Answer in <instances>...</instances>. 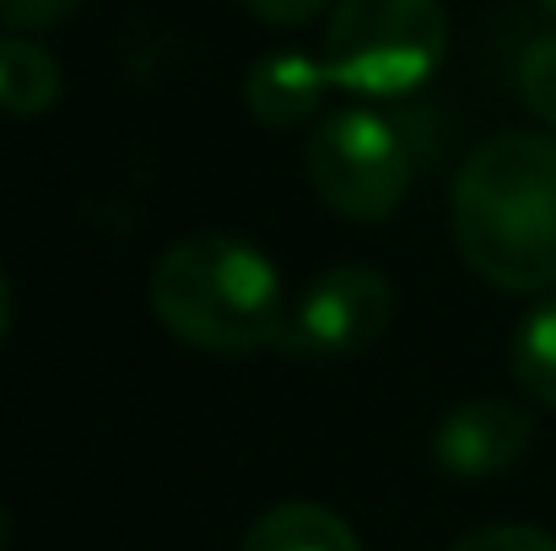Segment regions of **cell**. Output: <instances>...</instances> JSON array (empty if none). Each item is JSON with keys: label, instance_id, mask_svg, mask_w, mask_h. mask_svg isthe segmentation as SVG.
Masks as SVG:
<instances>
[{"label": "cell", "instance_id": "cell-16", "mask_svg": "<svg viewBox=\"0 0 556 551\" xmlns=\"http://www.w3.org/2000/svg\"><path fill=\"white\" fill-rule=\"evenodd\" d=\"M5 541H11V519H5V509H0V551H5Z\"/></svg>", "mask_w": 556, "mask_h": 551}, {"label": "cell", "instance_id": "cell-12", "mask_svg": "<svg viewBox=\"0 0 556 551\" xmlns=\"http://www.w3.org/2000/svg\"><path fill=\"white\" fill-rule=\"evenodd\" d=\"M454 551H556V536L535 525H486V530H470Z\"/></svg>", "mask_w": 556, "mask_h": 551}, {"label": "cell", "instance_id": "cell-15", "mask_svg": "<svg viewBox=\"0 0 556 551\" xmlns=\"http://www.w3.org/2000/svg\"><path fill=\"white\" fill-rule=\"evenodd\" d=\"M11 309H16V303H11V276L0 271V341H5V330H11Z\"/></svg>", "mask_w": 556, "mask_h": 551}, {"label": "cell", "instance_id": "cell-4", "mask_svg": "<svg viewBox=\"0 0 556 551\" xmlns=\"http://www.w3.org/2000/svg\"><path fill=\"white\" fill-rule=\"evenodd\" d=\"M308 184L346 222H383L410 189V147L372 109H336L308 136Z\"/></svg>", "mask_w": 556, "mask_h": 551}, {"label": "cell", "instance_id": "cell-3", "mask_svg": "<svg viewBox=\"0 0 556 551\" xmlns=\"http://www.w3.org/2000/svg\"><path fill=\"white\" fill-rule=\"evenodd\" d=\"M448 54L443 0H336L325 27L330 82L357 98H405Z\"/></svg>", "mask_w": 556, "mask_h": 551}, {"label": "cell", "instance_id": "cell-17", "mask_svg": "<svg viewBox=\"0 0 556 551\" xmlns=\"http://www.w3.org/2000/svg\"><path fill=\"white\" fill-rule=\"evenodd\" d=\"M541 5H546V11H552V16H556V0H541Z\"/></svg>", "mask_w": 556, "mask_h": 551}, {"label": "cell", "instance_id": "cell-14", "mask_svg": "<svg viewBox=\"0 0 556 551\" xmlns=\"http://www.w3.org/2000/svg\"><path fill=\"white\" fill-rule=\"evenodd\" d=\"M325 5H330V0H243V11L260 16V22H270V27H303V22H314Z\"/></svg>", "mask_w": 556, "mask_h": 551}, {"label": "cell", "instance_id": "cell-1", "mask_svg": "<svg viewBox=\"0 0 556 551\" xmlns=\"http://www.w3.org/2000/svg\"><path fill=\"white\" fill-rule=\"evenodd\" d=\"M459 260L503 292H556V136L481 141L448 195Z\"/></svg>", "mask_w": 556, "mask_h": 551}, {"label": "cell", "instance_id": "cell-5", "mask_svg": "<svg viewBox=\"0 0 556 551\" xmlns=\"http://www.w3.org/2000/svg\"><path fill=\"white\" fill-rule=\"evenodd\" d=\"M389 320H394L389 276L372 265H336L298 292L276 347L298 358H346V352H368L389 330Z\"/></svg>", "mask_w": 556, "mask_h": 551}, {"label": "cell", "instance_id": "cell-8", "mask_svg": "<svg viewBox=\"0 0 556 551\" xmlns=\"http://www.w3.org/2000/svg\"><path fill=\"white\" fill-rule=\"evenodd\" d=\"M238 551H363V541L325 503H276L243 530Z\"/></svg>", "mask_w": 556, "mask_h": 551}, {"label": "cell", "instance_id": "cell-2", "mask_svg": "<svg viewBox=\"0 0 556 551\" xmlns=\"http://www.w3.org/2000/svg\"><path fill=\"white\" fill-rule=\"evenodd\" d=\"M152 309L200 352H260L276 347L287 325V292L270 254L232 233H189L152 265Z\"/></svg>", "mask_w": 556, "mask_h": 551}, {"label": "cell", "instance_id": "cell-9", "mask_svg": "<svg viewBox=\"0 0 556 551\" xmlns=\"http://www.w3.org/2000/svg\"><path fill=\"white\" fill-rule=\"evenodd\" d=\"M60 98V60L27 38V33H0V114L38 120Z\"/></svg>", "mask_w": 556, "mask_h": 551}, {"label": "cell", "instance_id": "cell-13", "mask_svg": "<svg viewBox=\"0 0 556 551\" xmlns=\"http://www.w3.org/2000/svg\"><path fill=\"white\" fill-rule=\"evenodd\" d=\"M81 0H0V27L5 33H38V27H54L76 11Z\"/></svg>", "mask_w": 556, "mask_h": 551}, {"label": "cell", "instance_id": "cell-6", "mask_svg": "<svg viewBox=\"0 0 556 551\" xmlns=\"http://www.w3.org/2000/svg\"><path fill=\"white\" fill-rule=\"evenodd\" d=\"M535 443V422L514 400H465L432 427V460L438 471L459 481H486L514 471Z\"/></svg>", "mask_w": 556, "mask_h": 551}, {"label": "cell", "instance_id": "cell-11", "mask_svg": "<svg viewBox=\"0 0 556 551\" xmlns=\"http://www.w3.org/2000/svg\"><path fill=\"white\" fill-rule=\"evenodd\" d=\"M514 76H519V98H525V109L556 130V33H541V38L525 43Z\"/></svg>", "mask_w": 556, "mask_h": 551}, {"label": "cell", "instance_id": "cell-7", "mask_svg": "<svg viewBox=\"0 0 556 551\" xmlns=\"http://www.w3.org/2000/svg\"><path fill=\"white\" fill-rule=\"evenodd\" d=\"M330 65L303 54V49H276V54H260L243 76V103L260 125L270 130H292V125H308L319 109H325V92H330Z\"/></svg>", "mask_w": 556, "mask_h": 551}, {"label": "cell", "instance_id": "cell-10", "mask_svg": "<svg viewBox=\"0 0 556 551\" xmlns=\"http://www.w3.org/2000/svg\"><path fill=\"white\" fill-rule=\"evenodd\" d=\"M508 367H514V384H519L530 400L556 405V292H546V298L519 320Z\"/></svg>", "mask_w": 556, "mask_h": 551}]
</instances>
